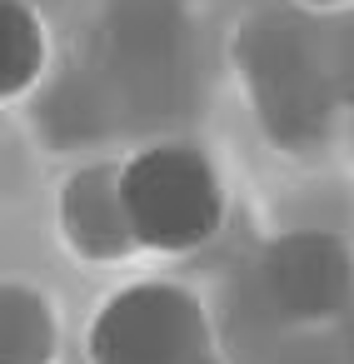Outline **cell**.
Listing matches in <instances>:
<instances>
[{
    "instance_id": "obj_1",
    "label": "cell",
    "mask_w": 354,
    "mask_h": 364,
    "mask_svg": "<svg viewBox=\"0 0 354 364\" xmlns=\"http://www.w3.org/2000/svg\"><path fill=\"white\" fill-rule=\"evenodd\" d=\"M120 190L140 250L190 255L215 240L225 220V190L215 165L190 145H150L120 165Z\"/></svg>"
},
{
    "instance_id": "obj_2",
    "label": "cell",
    "mask_w": 354,
    "mask_h": 364,
    "mask_svg": "<svg viewBox=\"0 0 354 364\" xmlns=\"http://www.w3.org/2000/svg\"><path fill=\"white\" fill-rule=\"evenodd\" d=\"M235 60L269 140L284 150H314L329 130V80L309 41L284 21H254L235 41Z\"/></svg>"
},
{
    "instance_id": "obj_3",
    "label": "cell",
    "mask_w": 354,
    "mask_h": 364,
    "mask_svg": "<svg viewBox=\"0 0 354 364\" xmlns=\"http://www.w3.org/2000/svg\"><path fill=\"white\" fill-rule=\"evenodd\" d=\"M90 364H195L210 349V324L180 284H130L100 304L85 334Z\"/></svg>"
},
{
    "instance_id": "obj_4",
    "label": "cell",
    "mask_w": 354,
    "mask_h": 364,
    "mask_svg": "<svg viewBox=\"0 0 354 364\" xmlns=\"http://www.w3.org/2000/svg\"><path fill=\"white\" fill-rule=\"evenodd\" d=\"M259 284L284 319L324 324L354 299V255L329 230H289L264 245Z\"/></svg>"
},
{
    "instance_id": "obj_5",
    "label": "cell",
    "mask_w": 354,
    "mask_h": 364,
    "mask_svg": "<svg viewBox=\"0 0 354 364\" xmlns=\"http://www.w3.org/2000/svg\"><path fill=\"white\" fill-rule=\"evenodd\" d=\"M55 220H60V235H65L70 255H80V259L110 264V259H125L130 250H140V240L130 230L125 190H120V165L75 170L60 185Z\"/></svg>"
},
{
    "instance_id": "obj_6",
    "label": "cell",
    "mask_w": 354,
    "mask_h": 364,
    "mask_svg": "<svg viewBox=\"0 0 354 364\" xmlns=\"http://www.w3.org/2000/svg\"><path fill=\"white\" fill-rule=\"evenodd\" d=\"M60 324L41 289L6 279L0 284V364H55Z\"/></svg>"
},
{
    "instance_id": "obj_7",
    "label": "cell",
    "mask_w": 354,
    "mask_h": 364,
    "mask_svg": "<svg viewBox=\"0 0 354 364\" xmlns=\"http://www.w3.org/2000/svg\"><path fill=\"white\" fill-rule=\"evenodd\" d=\"M45 70V26L26 0H0V100H21Z\"/></svg>"
},
{
    "instance_id": "obj_8",
    "label": "cell",
    "mask_w": 354,
    "mask_h": 364,
    "mask_svg": "<svg viewBox=\"0 0 354 364\" xmlns=\"http://www.w3.org/2000/svg\"><path fill=\"white\" fill-rule=\"evenodd\" d=\"M304 6H314V11H339V6H354V0H304Z\"/></svg>"
},
{
    "instance_id": "obj_9",
    "label": "cell",
    "mask_w": 354,
    "mask_h": 364,
    "mask_svg": "<svg viewBox=\"0 0 354 364\" xmlns=\"http://www.w3.org/2000/svg\"><path fill=\"white\" fill-rule=\"evenodd\" d=\"M195 364H215V359H210V354H205V359H195Z\"/></svg>"
}]
</instances>
